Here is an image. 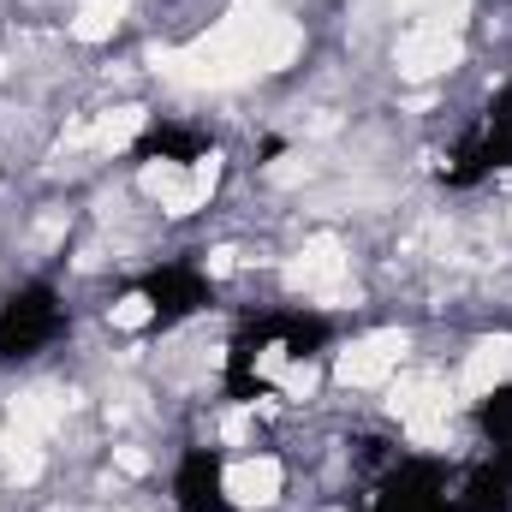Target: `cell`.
I'll return each mask as SVG.
<instances>
[{"instance_id":"9","label":"cell","mask_w":512,"mask_h":512,"mask_svg":"<svg viewBox=\"0 0 512 512\" xmlns=\"http://www.w3.org/2000/svg\"><path fill=\"white\" fill-rule=\"evenodd\" d=\"M471 423H477V435H483V447H489L495 459H507V465H512V382L489 387V393L477 399V411H471Z\"/></svg>"},{"instance_id":"8","label":"cell","mask_w":512,"mask_h":512,"mask_svg":"<svg viewBox=\"0 0 512 512\" xmlns=\"http://www.w3.org/2000/svg\"><path fill=\"white\" fill-rule=\"evenodd\" d=\"M215 155V137L197 126H179V120H155V126L137 131L131 143V161H173V167H197Z\"/></svg>"},{"instance_id":"3","label":"cell","mask_w":512,"mask_h":512,"mask_svg":"<svg viewBox=\"0 0 512 512\" xmlns=\"http://www.w3.org/2000/svg\"><path fill=\"white\" fill-rule=\"evenodd\" d=\"M512 167V78L483 102V114L471 120V131L447 149L441 161V185L447 191H477L483 179Z\"/></svg>"},{"instance_id":"4","label":"cell","mask_w":512,"mask_h":512,"mask_svg":"<svg viewBox=\"0 0 512 512\" xmlns=\"http://www.w3.org/2000/svg\"><path fill=\"white\" fill-rule=\"evenodd\" d=\"M131 292L149 304V316H143V340H155V334H167V328H179V322H191L197 310H209V304H215V280H209L191 256H179V262H161V268L137 274V280H131Z\"/></svg>"},{"instance_id":"5","label":"cell","mask_w":512,"mask_h":512,"mask_svg":"<svg viewBox=\"0 0 512 512\" xmlns=\"http://www.w3.org/2000/svg\"><path fill=\"white\" fill-rule=\"evenodd\" d=\"M447 489H453V465L447 459L393 453V465L376 477L370 512H447Z\"/></svg>"},{"instance_id":"7","label":"cell","mask_w":512,"mask_h":512,"mask_svg":"<svg viewBox=\"0 0 512 512\" xmlns=\"http://www.w3.org/2000/svg\"><path fill=\"white\" fill-rule=\"evenodd\" d=\"M447 512H512V465L495 453L477 465H453Z\"/></svg>"},{"instance_id":"6","label":"cell","mask_w":512,"mask_h":512,"mask_svg":"<svg viewBox=\"0 0 512 512\" xmlns=\"http://www.w3.org/2000/svg\"><path fill=\"white\" fill-rule=\"evenodd\" d=\"M173 512H233L227 459L215 447H185L173 465Z\"/></svg>"},{"instance_id":"2","label":"cell","mask_w":512,"mask_h":512,"mask_svg":"<svg viewBox=\"0 0 512 512\" xmlns=\"http://www.w3.org/2000/svg\"><path fill=\"white\" fill-rule=\"evenodd\" d=\"M66 328H72V310H66V298H60L54 280L12 286L0 298V370L42 358L54 340H66Z\"/></svg>"},{"instance_id":"1","label":"cell","mask_w":512,"mask_h":512,"mask_svg":"<svg viewBox=\"0 0 512 512\" xmlns=\"http://www.w3.org/2000/svg\"><path fill=\"white\" fill-rule=\"evenodd\" d=\"M334 346V322L316 310H262L251 322H239L233 346H227V370H221V393L233 405H251L268 393V364H310Z\"/></svg>"}]
</instances>
